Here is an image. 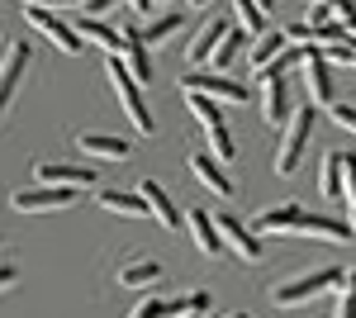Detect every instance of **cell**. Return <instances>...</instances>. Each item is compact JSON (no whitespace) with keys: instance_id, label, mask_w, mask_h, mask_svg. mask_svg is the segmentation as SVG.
<instances>
[{"instance_id":"6da1fadb","label":"cell","mask_w":356,"mask_h":318,"mask_svg":"<svg viewBox=\"0 0 356 318\" xmlns=\"http://www.w3.org/2000/svg\"><path fill=\"white\" fill-rule=\"evenodd\" d=\"M342 285V271H332V266H314V271H304V276H295V280H280L271 290L275 309H300V304H309V299H318V294H332Z\"/></svg>"},{"instance_id":"7a4b0ae2","label":"cell","mask_w":356,"mask_h":318,"mask_svg":"<svg viewBox=\"0 0 356 318\" xmlns=\"http://www.w3.org/2000/svg\"><path fill=\"white\" fill-rule=\"evenodd\" d=\"M105 77L114 81V95H119L124 114L134 119V129H138V133H157V124H152V109H147V100H143V95H138L143 86L129 77V67H124V57H119V53H105Z\"/></svg>"},{"instance_id":"3957f363","label":"cell","mask_w":356,"mask_h":318,"mask_svg":"<svg viewBox=\"0 0 356 318\" xmlns=\"http://www.w3.org/2000/svg\"><path fill=\"white\" fill-rule=\"evenodd\" d=\"M280 129H285V138H280V152H275V176H295L304 148H309V133H314V105H295Z\"/></svg>"},{"instance_id":"277c9868","label":"cell","mask_w":356,"mask_h":318,"mask_svg":"<svg viewBox=\"0 0 356 318\" xmlns=\"http://www.w3.org/2000/svg\"><path fill=\"white\" fill-rule=\"evenodd\" d=\"M186 105H191V114L200 119V129H204V138H209V148H214V157L228 166V161L238 157V143H233V133H228V124H223L219 105L209 100V95H200V90H186Z\"/></svg>"},{"instance_id":"5b68a950","label":"cell","mask_w":356,"mask_h":318,"mask_svg":"<svg viewBox=\"0 0 356 318\" xmlns=\"http://www.w3.org/2000/svg\"><path fill=\"white\" fill-rule=\"evenodd\" d=\"M86 190H76V186H43V181H33V186H24V190H15L10 195V205L19 214H48V209H67V205H76Z\"/></svg>"},{"instance_id":"8992f818","label":"cell","mask_w":356,"mask_h":318,"mask_svg":"<svg viewBox=\"0 0 356 318\" xmlns=\"http://www.w3.org/2000/svg\"><path fill=\"white\" fill-rule=\"evenodd\" d=\"M24 19H29L33 29H38V33H48V38H53V43H57V53L76 57V53L86 48V38H81V33L67 24V19H57L53 10H43V5H24Z\"/></svg>"},{"instance_id":"52a82bcc","label":"cell","mask_w":356,"mask_h":318,"mask_svg":"<svg viewBox=\"0 0 356 318\" xmlns=\"http://www.w3.org/2000/svg\"><path fill=\"white\" fill-rule=\"evenodd\" d=\"M181 90H200V95H214V100H228V105H247L252 90L243 81H233L228 72H191L181 81Z\"/></svg>"},{"instance_id":"ba28073f","label":"cell","mask_w":356,"mask_h":318,"mask_svg":"<svg viewBox=\"0 0 356 318\" xmlns=\"http://www.w3.org/2000/svg\"><path fill=\"white\" fill-rule=\"evenodd\" d=\"M29 57H33V48H29L24 38L10 43L5 57H0V124H5V114H10V105H15V90H19V81H24Z\"/></svg>"},{"instance_id":"9c48e42d","label":"cell","mask_w":356,"mask_h":318,"mask_svg":"<svg viewBox=\"0 0 356 318\" xmlns=\"http://www.w3.org/2000/svg\"><path fill=\"white\" fill-rule=\"evenodd\" d=\"M304 86H309V105L314 109H323V105H332V72H328V57H323V48H309L304 53Z\"/></svg>"},{"instance_id":"30bf717a","label":"cell","mask_w":356,"mask_h":318,"mask_svg":"<svg viewBox=\"0 0 356 318\" xmlns=\"http://www.w3.org/2000/svg\"><path fill=\"white\" fill-rule=\"evenodd\" d=\"M214 228H219L223 247H233L243 262H261V252H266V247H261V233H252V228L238 223L233 214H219V218H214Z\"/></svg>"},{"instance_id":"8fae6325","label":"cell","mask_w":356,"mask_h":318,"mask_svg":"<svg viewBox=\"0 0 356 318\" xmlns=\"http://www.w3.org/2000/svg\"><path fill=\"white\" fill-rule=\"evenodd\" d=\"M33 181L43 186H76V190H95V171L90 166H67V161H38L33 166Z\"/></svg>"},{"instance_id":"7c38bea8","label":"cell","mask_w":356,"mask_h":318,"mask_svg":"<svg viewBox=\"0 0 356 318\" xmlns=\"http://www.w3.org/2000/svg\"><path fill=\"white\" fill-rule=\"evenodd\" d=\"M191 171H195V181H200L204 190H214L219 200H233V195H238L233 176L223 171V161H219V157H209V152H195V157H191Z\"/></svg>"},{"instance_id":"4fadbf2b","label":"cell","mask_w":356,"mask_h":318,"mask_svg":"<svg viewBox=\"0 0 356 318\" xmlns=\"http://www.w3.org/2000/svg\"><path fill=\"white\" fill-rule=\"evenodd\" d=\"M290 81L285 77H266L261 81V119L271 124V129H280L285 119H290Z\"/></svg>"},{"instance_id":"5bb4252c","label":"cell","mask_w":356,"mask_h":318,"mask_svg":"<svg viewBox=\"0 0 356 318\" xmlns=\"http://www.w3.org/2000/svg\"><path fill=\"white\" fill-rule=\"evenodd\" d=\"M228 19H200V29H195V38H191V48H186V62H191V67H204V62H209V53H214V48H219V38L223 33H228Z\"/></svg>"},{"instance_id":"9a60e30c","label":"cell","mask_w":356,"mask_h":318,"mask_svg":"<svg viewBox=\"0 0 356 318\" xmlns=\"http://www.w3.org/2000/svg\"><path fill=\"white\" fill-rule=\"evenodd\" d=\"M72 29L81 33L86 43H95L100 53H124V33H119V24H105V19L81 15V19H72Z\"/></svg>"},{"instance_id":"2e32d148","label":"cell","mask_w":356,"mask_h":318,"mask_svg":"<svg viewBox=\"0 0 356 318\" xmlns=\"http://www.w3.org/2000/svg\"><path fill=\"white\" fill-rule=\"evenodd\" d=\"M76 148L86 157H100V161H124L129 157V143L114 138V133H76Z\"/></svg>"},{"instance_id":"e0dca14e","label":"cell","mask_w":356,"mask_h":318,"mask_svg":"<svg viewBox=\"0 0 356 318\" xmlns=\"http://www.w3.org/2000/svg\"><path fill=\"white\" fill-rule=\"evenodd\" d=\"M138 195H143L147 214H152L162 228H176V223H181V214H176V205H171V195H166L157 181H138Z\"/></svg>"},{"instance_id":"ac0fdd59","label":"cell","mask_w":356,"mask_h":318,"mask_svg":"<svg viewBox=\"0 0 356 318\" xmlns=\"http://www.w3.org/2000/svg\"><path fill=\"white\" fill-rule=\"evenodd\" d=\"M295 233H304V238H328V242H347V238H352L347 223H337V218H328V214H309V209L300 214Z\"/></svg>"},{"instance_id":"d6986e66","label":"cell","mask_w":356,"mask_h":318,"mask_svg":"<svg viewBox=\"0 0 356 318\" xmlns=\"http://www.w3.org/2000/svg\"><path fill=\"white\" fill-rule=\"evenodd\" d=\"M300 205H275V209H261L257 214V223H252V233H295V223H300Z\"/></svg>"},{"instance_id":"ffe728a7","label":"cell","mask_w":356,"mask_h":318,"mask_svg":"<svg viewBox=\"0 0 356 318\" xmlns=\"http://www.w3.org/2000/svg\"><path fill=\"white\" fill-rule=\"evenodd\" d=\"M243 53H247V38L238 33V29H228V33L219 38V48L209 53V62H204V67H209V72H233V67L243 62Z\"/></svg>"},{"instance_id":"44dd1931","label":"cell","mask_w":356,"mask_h":318,"mask_svg":"<svg viewBox=\"0 0 356 318\" xmlns=\"http://www.w3.org/2000/svg\"><path fill=\"white\" fill-rule=\"evenodd\" d=\"M191 238H195V247H200L204 257H223V252H228L223 238H219V228H214V218H209V209L191 214Z\"/></svg>"},{"instance_id":"7402d4cb","label":"cell","mask_w":356,"mask_h":318,"mask_svg":"<svg viewBox=\"0 0 356 318\" xmlns=\"http://www.w3.org/2000/svg\"><path fill=\"white\" fill-rule=\"evenodd\" d=\"M95 205L110 214H124V218H143L147 205H143V195L138 190H95Z\"/></svg>"},{"instance_id":"603a6c76","label":"cell","mask_w":356,"mask_h":318,"mask_svg":"<svg viewBox=\"0 0 356 318\" xmlns=\"http://www.w3.org/2000/svg\"><path fill=\"white\" fill-rule=\"evenodd\" d=\"M342 176H347V152H323V161H318V195L337 200L342 195Z\"/></svg>"},{"instance_id":"cb8c5ba5","label":"cell","mask_w":356,"mask_h":318,"mask_svg":"<svg viewBox=\"0 0 356 318\" xmlns=\"http://www.w3.org/2000/svg\"><path fill=\"white\" fill-rule=\"evenodd\" d=\"M119 285H129V290H152V285H162V262H124L119 266Z\"/></svg>"},{"instance_id":"d4e9b609","label":"cell","mask_w":356,"mask_h":318,"mask_svg":"<svg viewBox=\"0 0 356 318\" xmlns=\"http://www.w3.org/2000/svg\"><path fill=\"white\" fill-rule=\"evenodd\" d=\"M285 48V33H275V29H266V33H257V43H252V57H243L252 72H261L266 62H271L275 53Z\"/></svg>"},{"instance_id":"484cf974","label":"cell","mask_w":356,"mask_h":318,"mask_svg":"<svg viewBox=\"0 0 356 318\" xmlns=\"http://www.w3.org/2000/svg\"><path fill=\"white\" fill-rule=\"evenodd\" d=\"M181 24H186V15H176V10L157 15V19H152L147 29H138V33H143V48H157V43H166V38H171V33H176Z\"/></svg>"},{"instance_id":"4316f807","label":"cell","mask_w":356,"mask_h":318,"mask_svg":"<svg viewBox=\"0 0 356 318\" xmlns=\"http://www.w3.org/2000/svg\"><path fill=\"white\" fill-rule=\"evenodd\" d=\"M233 19H238L243 29H252V38L266 33V10H261L257 0H233Z\"/></svg>"},{"instance_id":"83f0119b","label":"cell","mask_w":356,"mask_h":318,"mask_svg":"<svg viewBox=\"0 0 356 318\" xmlns=\"http://www.w3.org/2000/svg\"><path fill=\"white\" fill-rule=\"evenodd\" d=\"M181 314V299H162V294H147L129 318H176Z\"/></svg>"},{"instance_id":"f1b7e54d","label":"cell","mask_w":356,"mask_h":318,"mask_svg":"<svg viewBox=\"0 0 356 318\" xmlns=\"http://www.w3.org/2000/svg\"><path fill=\"white\" fill-rule=\"evenodd\" d=\"M342 195H347V228L356 238V157L347 152V176H342Z\"/></svg>"},{"instance_id":"f546056e","label":"cell","mask_w":356,"mask_h":318,"mask_svg":"<svg viewBox=\"0 0 356 318\" xmlns=\"http://www.w3.org/2000/svg\"><path fill=\"white\" fill-rule=\"evenodd\" d=\"M323 109H328V119L337 124V129L356 138V105H342V100H332V105H323Z\"/></svg>"},{"instance_id":"4dcf8cb0","label":"cell","mask_w":356,"mask_h":318,"mask_svg":"<svg viewBox=\"0 0 356 318\" xmlns=\"http://www.w3.org/2000/svg\"><path fill=\"white\" fill-rule=\"evenodd\" d=\"M323 57H328V62H342V67H356V38H342V43H323Z\"/></svg>"},{"instance_id":"1f68e13d","label":"cell","mask_w":356,"mask_h":318,"mask_svg":"<svg viewBox=\"0 0 356 318\" xmlns=\"http://www.w3.org/2000/svg\"><path fill=\"white\" fill-rule=\"evenodd\" d=\"M332 318H356V285H337V309H332Z\"/></svg>"},{"instance_id":"d6a6232c","label":"cell","mask_w":356,"mask_h":318,"mask_svg":"<svg viewBox=\"0 0 356 318\" xmlns=\"http://www.w3.org/2000/svg\"><path fill=\"white\" fill-rule=\"evenodd\" d=\"M119 0H81V15H90V19H100V15H110Z\"/></svg>"},{"instance_id":"836d02e7","label":"cell","mask_w":356,"mask_h":318,"mask_svg":"<svg viewBox=\"0 0 356 318\" xmlns=\"http://www.w3.org/2000/svg\"><path fill=\"white\" fill-rule=\"evenodd\" d=\"M15 280H19V271H15V266H10V262H0V294L10 290Z\"/></svg>"},{"instance_id":"e575fe53","label":"cell","mask_w":356,"mask_h":318,"mask_svg":"<svg viewBox=\"0 0 356 318\" xmlns=\"http://www.w3.org/2000/svg\"><path fill=\"white\" fill-rule=\"evenodd\" d=\"M337 19H342V29L356 38V10H352V5H342V10H337Z\"/></svg>"},{"instance_id":"d590c367","label":"cell","mask_w":356,"mask_h":318,"mask_svg":"<svg viewBox=\"0 0 356 318\" xmlns=\"http://www.w3.org/2000/svg\"><path fill=\"white\" fill-rule=\"evenodd\" d=\"M19 5H43V10H67V5H81V0H19Z\"/></svg>"},{"instance_id":"8d00e7d4","label":"cell","mask_w":356,"mask_h":318,"mask_svg":"<svg viewBox=\"0 0 356 318\" xmlns=\"http://www.w3.org/2000/svg\"><path fill=\"white\" fill-rule=\"evenodd\" d=\"M147 5H152V0H129V10H134L138 19H143V15H147Z\"/></svg>"},{"instance_id":"74e56055","label":"cell","mask_w":356,"mask_h":318,"mask_svg":"<svg viewBox=\"0 0 356 318\" xmlns=\"http://www.w3.org/2000/svg\"><path fill=\"white\" fill-rule=\"evenodd\" d=\"M257 5H261V10H266V15H271V5H275V0H257Z\"/></svg>"},{"instance_id":"f35d334b","label":"cell","mask_w":356,"mask_h":318,"mask_svg":"<svg viewBox=\"0 0 356 318\" xmlns=\"http://www.w3.org/2000/svg\"><path fill=\"white\" fill-rule=\"evenodd\" d=\"M204 5H209V0H191V10H204Z\"/></svg>"},{"instance_id":"ab89813d","label":"cell","mask_w":356,"mask_h":318,"mask_svg":"<svg viewBox=\"0 0 356 318\" xmlns=\"http://www.w3.org/2000/svg\"><path fill=\"white\" fill-rule=\"evenodd\" d=\"M228 318H252V314H228Z\"/></svg>"}]
</instances>
